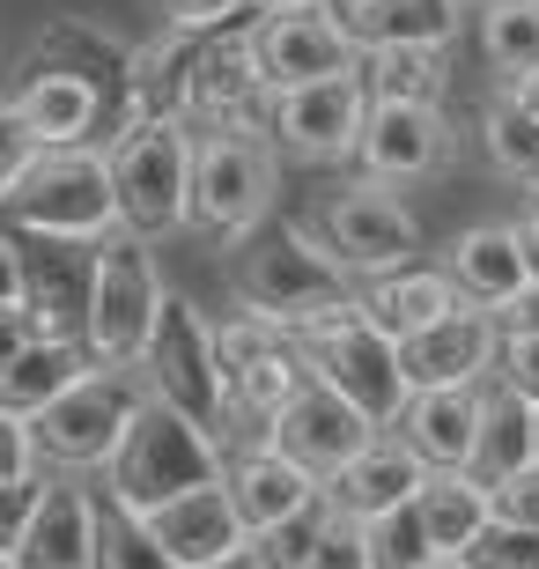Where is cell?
Listing matches in <instances>:
<instances>
[{
    "mask_svg": "<svg viewBox=\"0 0 539 569\" xmlns=\"http://www.w3.org/2000/svg\"><path fill=\"white\" fill-rule=\"evenodd\" d=\"M97 569H178V562L156 548L148 518H133V510L104 503V526H97Z\"/></svg>",
    "mask_w": 539,
    "mask_h": 569,
    "instance_id": "1f68e13d",
    "label": "cell"
},
{
    "mask_svg": "<svg viewBox=\"0 0 539 569\" xmlns=\"http://www.w3.org/2000/svg\"><path fill=\"white\" fill-rule=\"evenodd\" d=\"M141 385H148V400L192 415L214 437L229 429V385H222V362H214V318L192 296H178V289L163 296V318H156L148 356H141Z\"/></svg>",
    "mask_w": 539,
    "mask_h": 569,
    "instance_id": "9c48e42d",
    "label": "cell"
},
{
    "mask_svg": "<svg viewBox=\"0 0 539 569\" xmlns=\"http://www.w3.org/2000/svg\"><path fill=\"white\" fill-rule=\"evenodd\" d=\"M385 8H399V0H385Z\"/></svg>",
    "mask_w": 539,
    "mask_h": 569,
    "instance_id": "6f0895ef",
    "label": "cell"
},
{
    "mask_svg": "<svg viewBox=\"0 0 539 569\" xmlns=\"http://www.w3.org/2000/svg\"><path fill=\"white\" fill-rule=\"evenodd\" d=\"M0 311H22V244L0 237Z\"/></svg>",
    "mask_w": 539,
    "mask_h": 569,
    "instance_id": "f6af8a7d",
    "label": "cell"
},
{
    "mask_svg": "<svg viewBox=\"0 0 539 569\" xmlns=\"http://www.w3.org/2000/svg\"><path fill=\"white\" fill-rule=\"evenodd\" d=\"M429 473H436V466L421 459L415 443L385 429V437H377V443H370V451H362L355 466H340V473H332V481H326V496H332L340 510H348V518H385V510L415 503Z\"/></svg>",
    "mask_w": 539,
    "mask_h": 569,
    "instance_id": "7402d4cb",
    "label": "cell"
},
{
    "mask_svg": "<svg viewBox=\"0 0 539 569\" xmlns=\"http://www.w3.org/2000/svg\"><path fill=\"white\" fill-rule=\"evenodd\" d=\"M163 274H156V244L133 230H111L97 244V274H89V318H82V348L104 370H141L148 333L163 318Z\"/></svg>",
    "mask_w": 539,
    "mask_h": 569,
    "instance_id": "5b68a950",
    "label": "cell"
},
{
    "mask_svg": "<svg viewBox=\"0 0 539 569\" xmlns=\"http://www.w3.org/2000/svg\"><path fill=\"white\" fill-rule=\"evenodd\" d=\"M170 8V30H186V38H208V30H222L237 8H251V0H163Z\"/></svg>",
    "mask_w": 539,
    "mask_h": 569,
    "instance_id": "ee69618b",
    "label": "cell"
},
{
    "mask_svg": "<svg viewBox=\"0 0 539 569\" xmlns=\"http://www.w3.org/2000/svg\"><path fill=\"white\" fill-rule=\"evenodd\" d=\"M97 370V356H89L82 340H44V333H30L22 340V356L0 370V407L8 415H22V422H38L44 407L60 400L74 378H89Z\"/></svg>",
    "mask_w": 539,
    "mask_h": 569,
    "instance_id": "484cf974",
    "label": "cell"
},
{
    "mask_svg": "<svg viewBox=\"0 0 539 569\" xmlns=\"http://www.w3.org/2000/svg\"><path fill=\"white\" fill-rule=\"evenodd\" d=\"M22 237H60V244H104L119 230V186H111V148H44L30 178L8 200Z\"/></svg>",
    "mask_w": 539,
    "mask_h": 569,
    "instance_id": "8992f818",
    "label": "cell"
},
{
    "mask_svg": "<svg viewBox=\"0 0 539 569\" xmlns=\"http://www.w3.org/2000/svg\"><path fill=\"white\" fill-rule=\"evenodd\" d=\"M496 340H502L496 311L466 303V311H451L443 326L399 340V370H407L415 392H436V385H488L496 378Z\"/></svg>",
    "mask_w": 539,
    "mask_h": 569,
    "instance_id": "e0dca14e",
    "label": "cell"
},
{
    "mask_svg": "<svg viewBox=\"0 0 539 569\" xmlns=\"http://www.w3.org/2000/svg\"><path fill=\"white\" fill-rule=\"evenodd\" d=\"M362 311L392 340H415L429 326H443L451 311H466V296H458V281L443 267H392V274L362 281Z\"/></svg>",
    "mask_w": 539,
    "mask_h": 569,
    "instance_id": "d4e9b609",
    "label": "cell"
},
{
    "mask_svg": "<svg viewBox=\"0 0 539 569\" xmlns=\"http://www.w3.org/2000/svg\"><path fill=\"white\" fill-rule=\"evenodd\" d=\"M362 82H370V97H392V104H443V89H451V44L385 38L362 52Z\"/></svg>",
    "mask_w": 539,
    "mask_h": 569,
    "instance_id": "83f0119b",
    "label": "cell"
},
{
    "mask_svg": "<svg viewBox=\"0 0 539 569\" xmlns=\"http://www.w3.org/2000/svg\"><path fill=\"white\" fill-rule=\"evenodd\" d=\"M208 569H273L267 555H259V540H244L237 555H222V562H208Z\"/></svg>",
    "mask_w": 539,
    "mask_h": 569,
    "instance_id": "681fc988",
    "label": "cell"
},
{
    "mask_svg": "<svg viewBox=\"0 0 539 569\" xmlns=\"http://www.w3.org/2000/svg\"><path fill=\"white\" fill-rule=\"evenodd\" d=\"M133 518H148L156 548H163L178 569H208V562H222V555H237L251 540L222 481L186 488V496H170V503H156V510H133Z\"/></svg>",
    "mask_w": 539,
    "mask_h": 569,
    "instance_id": "d6986e66",
    "label": "cell"
},
{
    "mask_svg": "<svg viewBox=\"0 0 539 569\" xmlns=\"http://www.w3.org/2000/svg\"><path fill=\"white\" fill-rule=\"evenodd\" d=\"M0 569H16V555H0Z\"/></svg>",
    "mask_w": 539,
    "mask_h": 569,
    "instance_id": "9f6ffc18",
    "label": "cell"
},
{
    "mask_svg": "<svg viewBox=\"0 0 539 569\" xmlns=\"http://www.w3.org/2000/svg\"><path fill=\"white\" fill-rule=\"evenodd\" d=\"M532 443H539V407H532Z\"/></svg>",
    "mask_w": 539,
    "mask_h": 569,
    "instance_id": "db71d44e",
    "label": "cell"
},
{
    "mask_svg": "<svg viewBox=\"0 0 539 569\" xmlns=\"http://www.w3.org/2000/svg\"><path fill=\"white\" fill-rule=\"evenodd\" d=\"M458 562L466 569H539V526H488Z\"/></svg>",
    "mask_w": 539,
    "mask_h": 569,
    "instance_id": "d590c367",
    "label": "cell"
},
{
    "mask_svg": "<svg viewBox=\"0 0 539 569\" xmlns=\"http://www.w3.org/2000/svg\"><path fill=\"white\" fill-rule=\"evenodd\" d=\"M480 407H488V385H436V392H415V400H407L392 437H407L429 466H473Z\"/></svg>",
    "mask_w": 539,
    "mask_h": 569,
    "instance_id": "cb8c5ba5",
    "label": "cell"
},
{
    "mask_svg": "<svg viewBox=\"0 0 539 569\" xmlns=\"http://www.w3.org/2000/svg\"><path fill=\"white\" fill-rule=\"evenodd\" d=\"M480 52L502 74V89L539 74V0H488L480 8Z\"/></svg>",
    "mask_w": 539,
    "mask_h": 569,
    "instance_id": "4dcf8cb0",
    "label": "cell"
},
{
    "mask_svg": "<svg viewBox=\"0 0 539 569\" xmlns=\"http://www.w3.org/2000/svg\"><path fill=\"white\" fill-rule=\"evenodd\" d=\"M192 163H200V133L186 119H133L111 141L119 230L148 237V244L192 230Z\"/></svg>",
    "mask_w": 539,
    "mask_h": 569,
    "instance_id": "277c9868",
    "label": "cell"
},
{
    "mask_svg": "<svg viewBox=\"0 0 539 569\" xmlns=\"http://www.w3.org/2000/svg\"><path fill=\"white\" fill-rule=\"evenodd\" d=\"M97 526H104V503L82 473H44V496L22 526L16 569H97Z\"/></svg>",
    "mask_w": 539,
    "mask_h": 569,
    "instance_id": "2e32d148",
    "label": "cell"
},
{
    "mask_svg": "<svg viewBox=\"0 0 539 569\" xmlns=\"http://www.w3.org/2000/svg\"><path fill=\"white\" fill-rule=\"evenodd\" d=\"M370 562L377 569H421V562H436L429 526H421L415 503H399V510H385V518H370Z\"/></svg>",
    "mask_w": 539,
    "mask_h": 569,
    "instance_id": "d6a6232c",
    "label": "cell"
},
{
    "mask_svg": "<svg viewBox=\"0 0 539 569\" xmlns=\"http://www.w3.org/2000/svg\"><path fill=\"white\" fill-rule=\"evenodd\" d=\"M496 326H510V333H539V274H532L525 296H510V303L496 311Z\"/></svg>",
    "mask_w": 539,
    "mask_h": 569,
    "instance_id": "bcb514c9",
    "label": "cell"
},
{
    "mask_svg": "<svg viewBox=\"0 0 539 569\" xmlns=\"http://www.w3.org/2000/svg\"><path fill=\"white\" fill-rule=\"evenodd\" d=\"M229 473V443L214 429H200L192 415L163 400H141L133 429H126L119 459L104 466V503L119 510H156L170 496H186V488H208Z\"/></svg>",
    "mask_w": 539,
    "mask_h": 569,
    "instance_id": "7a4b0ae2",
    "label": "cell"
},
{
    "mask_svg": "<svg viewBox=\"0 0 539 569\" xmlns=\"http://www.w3.org/2000/svg\"><path fill=\"white\" fill-rule=\"evenodd\" d=\"M415 510H421V526H429V548L451 555V562L473 548L488 526H496V510H488V481H473L466 466H436L429 481H421Z\"/></svg>",
    "mask_w": 539,
    "mask_h": 569,
    "instance_id": "4316f807",
    "label": "cell"
},
{
    "mask_svg": "<svg viewBox=\"0 0 539 569\" xmlns=\"http://www.w3.org/2000/svg\"><path fill=\"white\" fill-rule=\"evenodd\" d=\"M488 510H496V526H539V459L518 466V473H502L488 488Z\"/></svg>",
    "mask_w": 539,
    "mask_h": 569,
    "instance_id": "f35d334b",
    "label": "cell"
},
{
    "mask_svg": "<svg viewBox=\"0 0 539 569\" xmlns=\"http://www.w3.org/2000/svg\"><path fill=\"white\" fill-rule=\"evenodd\" d=\"M326 518H332V496H318V503H303L296 518L251 532V540H259V555H267L273 569H311V548H318V532H326Z\"/></svg>",
    "mask_w": 539,
    "mask_h": 569,
    "instance_id": "836d02e7",
    "label": "cell"
},
{
    "mask_svg": "<svg viewBox=\"0 0 539 569\" xmlns=\"http://www.w3.org/2000/svg\"><path fill=\"white\" fill-rule=\"evenodd\" d=\"M251 8H267V16H273V8H311V0H251Z\"/></svg>",
    "mask_w": 539,
    "mask_h": 569,
    "instance_id": "816d5d0a",
    "label": "cell"
},
{
    "mask_svg": "<svg viewBox=\"0 0 539 569\" xmlns=\"http://www.w3.org/2000/svg\"><path fill=\"white\" fill-rule=\"evenodd\" d=\"M318 237L340 252V267H348L355 281H377V274H392V267H415V252H421L415 208L399 200V186H385V178H370V170L348 178V186L318 208Z\"/></svg>",
    "mask_w": 539,
    "mask_h": 569,
    "instance_id": "30bf717a",
    "label": "cell"
},
{
    "mask_svg": "<svg viewBox=\"0 0 539 569\" xmlns=\"http://www.w3.org/2000/svg\"><path fill=\"white\" fill-rule=\"evenodd\" d=\"M89 274H97V244H60V237H38V252H22V318H30V333H44V340H82Z\"/></svg>",
    "mask_w": 539,
    "mask_h": 569,
    "instance_id": "ac0fdd59",
    "label": "cell"
},
{
    "mask_svg": "<svg viewBox=\"0 0 539 569\" xmlns=\"http://www.w3.org/2000/svg\"><path fill=\"white\" fill-rule=\"evenodd\" d=\"M44 156V141L30 133V119L16 111V97H0V208L16 200V186L30 178V163Z\"/></svg>",
    "mask_w": 539,
    "mask_h": 569,
    "instance_id": "e575fe53",
    "label": "cell"
},
{
    "mask_svg": "<svg viewBox=\"0 0 539 569\" xmlns=\"http://www.w3.org/2000/svg\"><path fill=\"white\" fill-rule=\"evenodd\" d=\"M273 200H281V148L267 133H200V163H192V230L244 244L267 230Z\"/></svg>",
    "mask_w": 539,
    "mask_h": 569,
    "instance_id": "ba28073f",
    "label": "cell"
},
{
    "mask_svg": "<svg viewBox=\"0 0 539 569\" xmlns=\"http://www.w3.org/2000/svg\"><path fill=\"white\" fill-rule=\"evenodd\" d=\"M311 569H377L370 562V518H348V510L332 503L326 532H318V548H311Z\"/></svg>",
    "mask_w": 539,
    "mask_h": 569,
    "instance_id": "8d00e7d4",
    "label": "cell"
},
{
    "mask_svg": "<svg viewBox=\"0 0 539 569\" xmlns=\"http://www.w3.org/2000/svg\"><path fill=\"white\" fill-rule=\"evenodd\" d=\"M289 340L311 356L318 378H326L332 392H348L377 429H399V415H407V400H415V385H407V370H399V340L385 333V326H370L362 296L311 311L303 326H289Z\"/></svg>",
    "mask_w": 539,
    "mask_h": 569,
    "instance_id": "3957f363",
    "label": "cell"
},
{
    "mask_svg": "<svg viewBox=\"0 0 539 569\" xmlns=\"http://www.w3.org/2000/svg\"><path fill=\"white\" fill-rule=\"evenodd\" d=\"M38 496H44V473H30V481H0V555L22 548V526H30Z\"/></svg>",
    "mask_w": 539,
    "mask_h": 569,
    "instance_id": "7bdbcfd3",
    "label": "cell"
},
{
    "mask_svg": "<svg viewBox=\"0 0 539 569\" xmlns=\"http://www.w3.org/2000/svg\"><path fill=\"white\" fill-rule=\"evenodd\" d=\"M141 400H148L141 370H104V362H97L89 378H74L60 400L30 422L38 429L44 473H104V466L119 459V443H126V429H133V415H141Z\"/></svg>",
    "mask_w": 539,
    "mask_h": 569,
    "instance_id": "52a82bcc",
    "label": "cell"
},
{
    "mask_svg": "<svg viewBox=\"0 0 539 569\" xmlns=\"http://www.w3.org/2000/svg\"><path fill=\"white\" fill-rule=\"evenodd\" d=\"M377 437H385V429H377L348 392H332L318 370H311V385H303V392L273 415V429H267V443H281V451H289L303 473H318V481H332L340 466H355Z\"/></svg>",
    "mask_w": 539,
    "mask_h": 569,
    "instance_id": "4fadbf2b",
    "label": "cell"
},
{
    "mask_svg": "<svg viewBox=\"0 0 539 569\" xmlns=\"http://www.w3.org/2000/svg\"><path fill=\"white\" fill-rule=\"evenodd\" d=\"M518 97H525V104L539 111V74H525V82H518Z\"/></svg>",
    "mask_w": 539,
    "mask_h": 569,
    "instance_id": "f907efd6",
    "label": "cell"
},
{
    "mask_svg": "<svg viewBox=\"0 0 539 569\" xmlns=\"http://www.w3.org/2000/svg\"><path fill=\"white\" fill-rule=\"evenodd\" d=\"M370 82L362 67L355 74H326V82H296V89H273V119H267V141L296 163H348L362 148V127H370Z\"/></svg>",
    "mask_w": 539,
    "mask_h": 569,
    "instance_id": "7c38bea8",
    "label": "cell"
},
{
    "mask_svg": "<svg viewBox=\"0 0 539 569\" xmlns=\"http://www.w3.org/2000/svg\"><path fill=\"white\" fill-rule=\"evenodd\" d=\"M496 378L539 407V333H510V326H502V340H496Z\"/></svg>",
    "mask_w": 539,
    "mask_h": 569,
    "instance_id": "ab89813d",
    "label": "cell"
},
{
    "mask_svg": "<svg viewBox=\"0 0 539 569\" xmlns=\"http://www.w3.org/2000/svg\"><path fill=\"white\" fill-rule=\"evenodd\" d=\"M421 569H466V562H451V555H436V562H421Z\"/></svg>",
    "mask_w": 539,
    "mask_h": 569,
    "instance_id": "f5cc1de1",
    "label": "cell"
},
{
    "mask_svg": "<svg viewBox=\"0 0 539 569\" xmlns=\"http://www.w3.org/2000/svg\"><path fill=\"white\" fill-rule=\"evenodd\" d=\"M451 148H458V133L443 119V104H392V97H377L355 163L370 178H385V186H421L436 170H451Z\"/></svg>",
    "mask_w": 539,
    "mask_h": 569,
    "instance_id": "5bb4252c",
    "label": "cell"
},
{
    "mask_svg": "<svg viewBox=\"0 0 539 569\" xmlns=\"http://www.w3.org/2000/svg\"><path fill=\"white\" fill-rule=\"evenodd\" d=\"M259 38V67H267L273 89H296V82H326V74H355L362 67V44L326 16V8H273V16L251 22Z\"/></svg>",
    "mask_w": 539,
    "mask_h": 569,
    "instance_id": "9a60e30c",
    "label": "cell"
},
{
    "mask_svg": "<svg viewBox=\"0 0 539 569\" xmlns=\"http://www.w3.org/2000/svg\"><path fill=\"white\" fill-rule=\"evenodd\" d=\"M30 473H44V459H38V429L22 422V415H8V407H0V481H30Z\"/></svg>",
    "mask_w": 539,
    "mask_h": 569,
    "instance_id": "b9f144b4",
    "label": "cell"
},
{
    "mask_svg": "<svg viewBox=\"0 0 539 569\" xmlns=\"http://www.w3.org/2000/svg\"><path fill=\"white\" fill-rule=\"evenodd\" d=\"M458 8H488V0H458Z\"/></svg>",
    "mask_w": 539,
    "mask_h": 569,
    "instance_id": "11a10c76",
    "label": "cell"
},
{
    "mask_svg": "<svg viewBox=\"0 0 539 569\" xmlns=\"http://www.w3.org/2000/svg\"><path fill=\"white\" fill-rule=\"evenodd\" d=\"M318 8H326V16L340 22V30H348L362 52L392 38V8H385V0H318Z\"/></svg>",
    "mask_w": 539,
    "mask_h": 569,
    "instance_id": "60d3db41",
    "label": "cell"
},
{
    "mask_svg": "<svg viewBox=\"0 0 539 569\" xmlns=\"http://www.w3.org/2000/svg\"><path fill=\"white\" fill-rule=\"evenodd\" d=\"M16 111L30 119V133H38L44 148H82L89 133H97V119H104V82H89L74 67L30 60V74H22V89H16Z\"/></svg>",
    "mask_w": 539,
    "mask_h": 569,
    "instance_id": "603a6c76",
    "label": "cell"
},
{
    "mask_svg": "<svg viewBox=\"0 0 539 569\" xmlns=\"http://www.w3.org/2000/svg\"><path fill=\"white\" fill-rule=\"evenodd\" d=\"M539 459V443H532V400L525 392H510L502 378H488V407H480V437H473V481L496 488L502 473H518V466Z\"/></svg>",
    "mask_w": 539,
    "mask_h": 569,
    "instance_id": "f1b7e54d",
    "label": "cell"
},
{
    "mask_svg": "<svg viewBox=\"0 0 539 569\" xmlns=\"http://www.w3.org/2000/svg\"><path fill=\"white\" fill-rule=\"evenodd\" d=\"M518 237H525V252H532V274H539V186H532V200H525V214H518Z\"/></svg>",
    "mask_w": 539,
    "mask_h": 569,
    "instance_id": "c3c4849f",
    "label": "cell"
},
{
    "mask_svg": "<svg viewBox=\"0 0 539 569\" xmlns=\"http://www.w3.org/2000/svg\"><path fill=\"white\" fill-rule=\"evenodd\" d=\"M443 274L458 281V296H466V303H480V311H502L510 296L532 289V252H525L518 222H473V230L451 237Z\"/></svg>",
    "mask_w": 539,
    "mask_h": 569,
    "instance_id": "44dd1931",
    "label": "cell"
},
{
    "mask_svg": "<svg viewBox=\"0 0 539 569\" xmlns=\"http://www.w3.org/2000/svg\"><path fill=\"white\" fill-rule=\"evenodd\" d=\"M222 488H229V503H237V518H244V532H267V526H281V518H296L303 503L326 496V481L303 473V466H296L281 443H267V437L244 443V451H229Z\"/></svg>",
    "mask_w": 539,
    "mask_h": 569,
    "instance_id": "ffe728a7",
    "label": "cell"
},
{
    "mask_svg": "<svg viewBox=\"0 0 539 569\" xmlns=\"http://www.w3.org/2000/svg\"><path fill=\"white\" fill-rule=\"evenodd\" d=\"M192 133H267L273 119V82L259 67V38L237 30H208V44L186 60V104H178Z\"/></svg>",
    "mask_w": 539,
    "mask_h": 569,
    "instance_id": "8fae6325",
    "label": "cell"
},
{
    "mask_svg": "<svg viewBox=\"0 0 539 569\" xmlns=\"http://www.w3.org/2000/svg\"><path fill=\"white\" fill-rule=\"evenodd\" d=\"M229 289H237L244 311L273 318V326H303V318L326 311V303L362 296V281L340 267V252H332L318 230L281 222V230H251L244 244H237V259H229Z\"/></svg>",
    "mask_w": 539,
    "mask_h": 569,
    "instance_id": "6da1fadb",
    "label": "cell"
},
{
    "mask_svg": "<svg viewBox=\"0 0 539 569\" xmlns=\"http://www.w3.org/2000/svg\"><path fill=\"white\" fill-rule=\"evenodd\" d=\"M392 38L451 44L458 38V0H399V8H392Z\"/></svg>",
    "mask_w": 539,
    "mask_h": 569,
    "instance_id": "74e56055",
    "label": "cell"
},
{
    "mask_svg": "<svg viewBox=\"0 0 539 569\" xmlns=\"http://www.w3.org/2000/svg\"><path fill=\"white\" fill-rule=\"evenodd\" d=\"M480 148L510 186H539V111L525 104L518 89H496L480 104Z\"/></svg>",
    "mask_w": 539,
    "mask_h": 569,
    "instance_id": "f546056e",
    "label": "cell"
},
{
    "mask_svg": "<svg viewBox=\"0 0 539 569\" xmlns=\"http://www.w3.org/2000/svg\"><path fill=\"white\" fill-rule=\"evenodd\" d=\"M22 340H30V318H22V311H0V370L22 356Z\"/></svg>",
    "mask_w": 539,
    "mask_h": 569,
    "instance_id": "7dc6e473",
    "label": "cell"
}]
</instances>
